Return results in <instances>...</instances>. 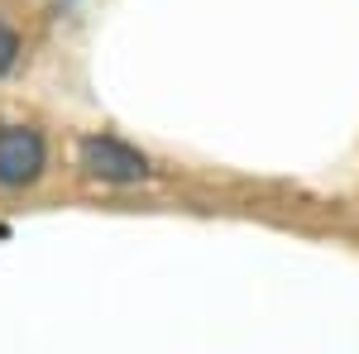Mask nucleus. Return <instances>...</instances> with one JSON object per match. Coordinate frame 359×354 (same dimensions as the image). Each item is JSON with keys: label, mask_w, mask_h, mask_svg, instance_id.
Segmentation results:
<instances>
[{"label": "nucleus", "mask_w": 359, "mask_h": 354, "mask_svg": "<svg viewBox=\"0 0 359 354\" xmlns=\"http://www.w3.org/2000/svg\"><path fill=\"white\" fill-rule=\"evenodd\" d=\"M77 168H82L91 182H106V187H139L154 177L149 154H139L135 144L115 135H82L77 139Z\"/></svg>", "instance_id": "obj_1"}, {"label": "nucleus", "mask_w": 359, "mask_h": 354, "mask_svg": "<svg viewBox=\"0 0 359 354\" xmlns=\"http://www.w3.org/2000/svg\"><path fill=\"white\" fill-rule=\"evenodd\" d=\"M48 172V139L39 125H0V191H29Z\"/></svg>", "instance_id": "obj_2"}, {"label": "nucleus", "mask_w": 359, "mask_h": 354, "mask_svg": "<svg viewBox=\"0 0 359 354\" xmlns=\"http://www.w3.org/2000/svg\"><path fill=\"white\" fill-rule=\"evenodd\" d=\"M20 57H25V39L15 34L10 20H0V77H10L20 67Z\"/></svg>", "instance_id": "obj_3"}]
</instances>
